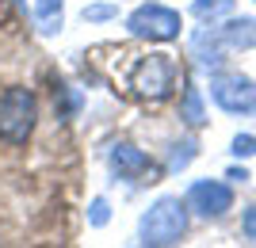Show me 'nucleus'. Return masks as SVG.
<instances>
[{"label": "nucleus", "instance_id": "423d86ee", "mask_svg": "<svg viewBox=\"0 0 256 248\" xmlns=\"http://www.w3.org/2000/svg\"><path fill=\"white\" fill-rule=\"evenodd\" d=\"M188 210H195L199 218H222L230 206H234V191L222 184V180H195L188 187Z\"/></svg>", "mask_w": 256, "mask_h": 248}, {"label": "nucleus", "instance_id": "f03ea898", "mask_svg": "<svg viewBox=\"0 0 256 248\" xmlns=\"http://www.w3.org/2000/svg\"><path fill=\"white\" fill-rule=\"evenodd\" d=\"M184 229H188V203H180L176 195H164L142 214L138 237L146 248H168L184 237Z\"/></svg>", "mask_w": 256, "mask_h": 248}, {"label": "nucleus", "instance_id": "9b49d317", "mask_svg": "<svg viewBox=\"0 0 256 248\" xmlns=\"http://www.w3.org/2000/svg\"><path fill=\"white\" fill-rule=\"evenodd\" d=\"M184 119L192 122V126L203 122V99H199V88H188V92H184Z\"/></svg>", "mask_w": 256, "mask_h": 248}, {"label": "nucleus", "instance_id": "39448f33", "mask_svg": "<svg viewBox=\"0 0 256 248\" xmlns=\"http://www.w3.org/2000/svg\"><path fill=\"white\" fill-rule=\"evenodd\" d=\"M210 96H214V103L222 111H230V115H248V111H256V84L248 76H241V73L214 76Z\"/></svg>", "mask_w": 256, "mask_h": 248}, {"label": "nucleus", "instance_id": "4468645a", "mask_svg": "<svg viewBox=\"0 0 256 248\" xmlns=\"http://www.w3.org/2000/svg\"><path fill=\"white\" fill-rule=\"evenodd\" d=\"M241 229H245V237L256 241V206H248L245 210V222H241Z\"/></svg>", "mask_w": 256, "mask_h": 248}, {"label": "nucleus", "instance_id": "1a4fd4ad", "mask_svg": "<svg viewBox=\"0 0 256 248\" xmlns=\"http://www.w3.org/2000/svg\"><path fill=\"white\" fill-rule=\"evenodd\" d=\"M38 23H42V31L54 34V31H62V0H38Z\"/></svg>", "mask_w": 256, "mask_h": 248}, {"label": "nucleus", "instance_id": "6e6552de", "mask_svg": "<svg viewBox=\"0 0 256 248\" xmlns=\"http://www.w3.org/2000/svg\"><path fill=\"white\" fill-rule=\"evenodd\" d=\"M214 34H218L222 46L248 50V46H256V19H234V23H226V27H218Z\"/></svg>", "mask_w": 256, "mask_h": 248}, {"label": "nucleus", "instance_id": "2eb2a0df", "mask_svg": "<svg viewBox=\"0 0 256 248\" xmlns=\"http://www.w3.org/2000/svg\"><path fill=\"white\" fill-rule=\"evenodd\" d=\"M104 222H107V203L96 199V203H92V226H104Z\"/></svg>", "mask_w": 256, "mask_h": 248}, {"label": "nucleus", "instance_id": "f8f14e48", "mask_svg": "<svg viewBox=\"0 0 256 248\" xmlns=\"http://www.w3.org/2000/svg\"><path fill=\"white\" fill-rule=\"evenodd\" d=\"M118 8L111 4H96V8H84V23H104V19H115Z\"/></svg>", "mask_w": 256, "mask_h": 248}, {"label": "nucleus", "instance_id": "9d476101", "mask_svg": "<svg viewBox=\"0 0 256 248\" xmlns=\"http://www.w3.org/2000/svg\"><path fill=\"white\" fill-rule=\"evenodd\" d=\"M192 11L199 15V19H218V15H226V11H234V0H195Z\"/></svg>", "mask_w": 256, "mask_h": 248}, {"label": "nucleus", "instance_id": "f257e3e1", "mask_svg": "<svg viewBox=\"0 0 256 248\" xmlns=\"http://www.w3.org/2000/svg\"><path fill=\"white\" fill-rule=\"evenodd\" d=\"M111 76L115 84H122L126 96L160 103L176 92L180 65L172 61V54H160V50H118L111 61Z\"/></svg>", "mask_w": 256, "mask_h": 248}, {"label": "nucleus", "instance_id": "ddd939ff", "mask_svg": "<svg viewBox=\"0 0 256 248\" xmlns=\"http://www.w3.org/2000/svg\"><path fill=\"white\" fill-rule=\"evenodd\" d=\"M234 153L237 157H256V138L252 134H237L234 138Z\"/></svg>", "mask_w": 256, "mask_h": 248}, {"label": "nucleus", "instance_id": "20e7f679", "mask_svg": "<svg viewBox=\"0 0 256 248\" xmlns=\"http://www.w3.org/2000/svg\"><path fill=\"white\" fill-rule=\"evenodd\" d=\"M130 34L134 38H150V42H168L180 34V11L164 8V4H142V8L130 11L126 19Z\"/></svg>", "mask_w": 256, "mask_h": 248}, {"label": "nucleus", "instance_id": "0eeeda50", "mask_svg": "<svg viewBox=\"0 0 256 248\" xmlns=\"http://www.w3.org/2000/svg\"><path fill=\"white\" fill-rule=\"evenodd\" d=\"M111 168H115L118 176H126V180H134V176H142V172H150L153 164H150V157L142 149H134V145H115L111 149Z\"/></svg>", "mask_w": 256, "mask_h": 248}, {"label": "nucleus", "instance_id": "7ed1b4c3", "mask_svg": "<svg viewBox=\"0 0 256 248\" xmlns=\"http://www.w3.org/2000/svg\"><path fill=\"white\" fill-rule=\"evenodd\" d=\"M34 119H38V99H34L31 88L0 92V141L23 145L34 134Z\"/></svg>", "mask_w": 256, "mask_h": 248}]
</instances>
